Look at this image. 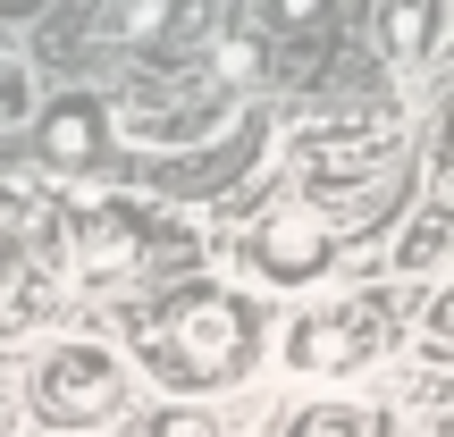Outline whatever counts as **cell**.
<instances>
[{
    "label": "cell",
    "mask_w": 454,
    "mask_h": 437,
    "mask_svg": "<svg viewBox=\"0 0 454 437\" xmlns=\"http://www.w3.org/2000/svg\"><path fill=\"white\" fill-rule=\"evenodd\" d=\"M144 371L177 395H211V387H236L261 354V311L227 286H177L160 311L144 320L135 337Z\"/></svg>",
    "instance_id": "obj_1"
},
{
    "label": "cell",
    "mask_w": 454,
    "mask_h": 437,
    "mask_svg": "<svg viewBox=\"0 0 454 437\" xmlns=\"http://www.w3.org/2000/svg\"><path fill=\"white\" fill-rule=\"evenodd\" d=\"M26 412L43 429H59V437L110 429L118 412H127V362H118L110 345H93V337L51 345V354L34 362V378H26Z\"/></svg>",
    "instance_id": "obj_2"
},
{
    "label": "cell",
    "mask_w": 454,
    "mask_h": 437,
    "mask_svg": "<svg viewBox=\"0 0 454 437\" xmlns=\"http://www.w3.org/2000/svg\"><path fill=\"white\" fill-rule=\"evenodd\" d=\"M337 253H345V236H337V219L320 211V202H270L253 227H244V244H236V261L261 277V286H320L328 269H337Z\"/></svg>",
    "instance_id": "obj_3"
},
{
    "label": "cell",
    "mask_w": 454,
    "mask_h": 437,
    "mask_svg": "<svg viewBox=\"0 0 454 437\" xmlns=\"http://www.w3.org/2000/svg\"><path fill=\"white\" fill-rule=\"evenodd\" d=\"M387 354V303L379 294H337L286 320V362L303 378H354Z\"/></svg>",
    "instance_id": "obj_4"
},
{
    "label": "cell",
    "mask_w": 454,
    "mask_h": 437,
    "mask_svg": "<svg viewBox=\"0 0 454 437\" xmlns=\"http://www.w3.org/2000/svg\"><path fill=\"white\" fill-rule=\"evenodd\" d=\"M227 110H236V84L177 76V93H168V101L127 93V101H118V127H127L135 144H211V135L227 127Z\"/></svg>",
    "instance_id": "obj_5"
},
{
    "label": "cell",
    "mask_w": 454,
    "mask_h": 437,
    "mask_svg": "<svg viewBox=\"0 0 454 437\" xmlns=\"http://www.w3.org/2000/svg\"><path fill=\"white\" fill-rule=\"evenodd\" d=\"M294 160H303V194L320 202V211H337L345 194H354V185H379V177H395V160H404V152H395V135H362V127H337V135H303V152H294Z\"/></svg>",
    "instance_id": "obj_6"
},
{
    "label": "cell",
    "mask_w": 454,
    "mask_h": 437,
    "mask_svg": "<svg viewBox=\"0 0 454 437\" xmlns=\"http://www.w3.org/2000/svg\"><path fill=\"white\" fill-rule=\"evenodd\" d=\"M144 244H152L144 219L110 202V211H84V219H76V261H67V269L93 277V286H110V277H127L135 261H144Z\"/></svg>",
    "instance_id": "obj_7"
},
{
    "label": "cell",
    "mask_w": 454,
    "mask_h": 437,
    "mask_svg": "<svg viewBox=\"0 0 454 437\" xmlns=\"http://www.w3.org/2000/svg\"><path fill=\"white\" fill-rule=\"evenodd\" d=\"M446 43V0H379V51L395 67H429Z\"/></svg>",
    "instance_id": "obj_8"
},
{
    "label": "cell",
    "mask_w": 454,
    "mask_h": 437,
    "mask_svg": "<svg viewBox=\"0 0 454 437\" xmlns=\"http://www.w3.org/2000/svg\"><path fill=\"white\" fill-rule=\"evenodd\" d=\"M395 269H404V277H438V269H454V194L404 219V236H395Z\"/></svg>",
    "instance_id": "obj_9"
},
{
    "label": "cell",
    "mask_w": 454,
    "mask_h": 437,
    "mask_svg": "<svg viewBox=\"0 0 454 437\" xmlns=\"http://www.w3.org/2000/svg\"><path fill=\"white\" fill-rule=\"evenodd\" d=\"M93 144H101L93 101H59L51 127H43V160H51V168H84V160H93Z\"/></svg>",
    "instance_id": "obj_10"
},
{
    "label": "cell",
    "mask_w": 454,
    "mask_h": 437,
    "mask_svg": "<svg viewBox=\"0 0 454 437\" xmlns=\"http://www.w3.org/2000/svg\"><path fill=\"white\" fill-rule=\"evenodd\" d=\"M34 110H43V93H34V67L17 59V51H0V135L26 127Z\"/></svg>",
    "instance_id": "obj_11"
},
{
    "label": "cell",
    "mask_w": 454,
    "mask_h": 437,
    "mask_svg": "<svg viewBox=\"0 0 454 437\" xmlns=\"http://www.w3.org/2000/svg\"><path fill=\"white\" fill-rule=\"evenodd\" d=\"M286 437H371V421H362L354 404H337V395H320V404H303L286 421Z\"/></svg>",
    "instance_id": "obj_12"
},
{
    "label": "cell",
    "mask_w": 454,
    "mask_h": 437,
    "mask_svg": "<svg viewBox=\"0 0 454 437\" xmlns=\"http://www.w3.org/2000/svg\"><path fill=\"white\" fill-rule=\"evenodd\" d=\"M144 437H236V429H227V412H211V404H168V412L144 421Z\"/></svg>",
    "instance_id": "obj_13"
},
{
    "label": "cell",
    "mask_w": 454,
    "mask_h": 437,
    "mask_svg": "<svg viewBox=\"0 0 454 437\" xmlns=\"http://www.w3.org/2000/svg\"><path fill=\"white\" fill-rule=\"evenodd\" d=\"M211 76L219 84H253L261 76V43H253V34H227V43L211 51Z\"/></svg>",
    "instance_id": "obj_14"
},
{
    "label": "cell",
    "mask_w": 454,
    "mask_h": 437,
    "mask_svg": "<svg viewBox=\"0 0 454 437\" xmlns=\"http://www.w3.org/2000/svg\"><path fill=\"white\" fill-rule=\"evenodd\" d=\"M371 437H446V429H438V412H429V404H395L387 421H371Z\"/></svg>",
    "instance_id": "obj_15"
},
{
    "label": "cell",
    "mask_w": 454,
    "mask_h": 437,
    "mask_svg": "<svg viewBox=\"0 0 454 437\" xmlns=\"http://www.w3.org/2000/svg\"><path fill=\"white\" fill-rule=\"evenodd\" d=\"M421 345H446V354H454V286H429V303H421Z\"/></svg>",
    "instance_id": "obj_16"
},
{
    "label": "cell",
    "mask_w": 454,
    "mask_h": 437,
    "mask_svg": "<svg viewBox=\"0 0 454 437\" xmlns=\"http://www.w3.org/2000/svg\"><path fill=\"white\" fill-rule=\"evenodd\" d=\"M160 17H168V0H118L110 34H127V43H144V34H160Z\"/></svg>",
    "instance_id": "obj_17"
},
{
    "label": "cell",
    "mask_w": 454,
    "mask_h": 437,
    "mask_svg": "<svg viewBox=\"0 0 454 437\" xmlns=\"http://www.w3.org/2000/svg\"><path fill=\"white\" fill-rule=\"evenodd\" d=\"M9 286H34V277H26V261H17V244L0 236V294H9Z\"/></svg>",
    "instance_id": "obj_18"
},
{
    "label": "cell",
    "mask_w": 454,
    "mask_h": 437,
    "mask_svg": "<svg viewBox=\"0 0 454 437\" xmlns=\"http://www.w3.org/2000/svg\"><path fill=\"white\" fill-rule=\"evenodd\" d=\"M320 9H328V0H278V17H286V26H320Z\"/></svg>",
    "instance_id": "obj_19"
},
{
    "label": "cell",
    "mask_w": 454,
    "mask_h": 437,
    "mask_svg": "<svg viewBox=\"0 0 454 437\" xmlns=\"http://www.w3.org/2000/svg\"><path fill=\"white\" fill-rule=\"evenodd\" d=\"M0 437H26V395H0Z\"/></svg>",
    "instance_id": "obj_20"
},
{
    "label": "cell",
    "mask_w": 454,
    "mask_h": 437,
    "mask_svg": "<svg viewBox=\"0 0 454 437\" xmlns=\"http://www.w3.org/2000/svg\"><path fill=\"white\" fill-rule=\"evenodd\" d=\"M438 177H446V194H454V135H446V152H438Z\"/></svg>",
    "instance_id": "obj_21"
}]
</instances>
